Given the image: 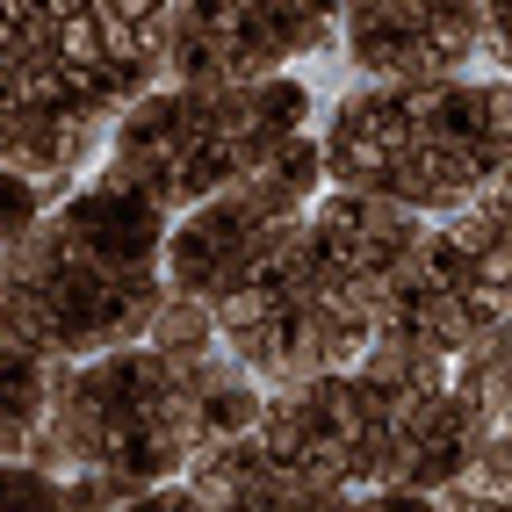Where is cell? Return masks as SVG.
I'll return each instance as SVG.
<instances>
[{
	"instance_id": "obj_13",
	"label": "cell",
	"mask_w": 512,
	"mask_h": 512,
	"mask_svg": "<svg viewBox=\"0 0 512 512\" xmlns=\"http://www.w3.org/2000/svg\"><path fill=\"white\" fill-rule=\"evenodd\" d=\"M65 238H73L80 253H94L101 267H116V275H152V253H159V210L145 195H130V188H94L80 195L73 210L58 217Z\"/></svg>"
},
{
	"instance_id": "obj_1",
	"label": "cell",
	"mask_w": 512,
	"mask_h": 512,
	"mask_svg": "<svg viewBox=\"0 0 512 512\" xmlns=\"http://www.w3.org/2000/svg\"><path fill=\"white\" fill-rule=\"evenodd\" d=\"M505 166V87L419 80L339 109L332 174L397 210H448Z\"/></svg>"
},
{
	"instance_id": "obj_19",
	"label": "cell",
	"mask_w": 512,
	"mask_h": 512,
	"mask_svg": "<svg viewBox=\"0 0 512 512\" xmlns=\"http://www.w3.org/2000/svg\"><path fill=\"white\" fill-rule=\"evenodd\" d=\"M29 217H37V188L15 181V174H0V246L29 231Z\"/></svg>"
},
{
	"instance_id": "obj_15",
	"label": "cell",
	"mask_w": 512,
	"mask_h": 512,
	"mask_svg": "<svg viewBox=\"0 0 512 512\" xmlns=\"http://www.w3.org/2000/svg\"><path fill=\"white\" fill-rule=\"evenodd\" d=\"M58 390H65V368L51 375V354L22 347V339H0V426H29Z\"/></svg>"
},
{
	"instance_id": "obj_11",
	"label": "cell",
	"mask_w": 512,
	"mask_h": 512,
	"mask_svg": "<svg viewBox=\"0 0 512 512\" xmlns=\"http://www.w3.org/2000/svg\"><path fill=\"white\" fill-rule=\"evenodd\" d=\"M347 29H354V58L368 73L419 87L469 58V44L491 29V8H354Z\"/></svg>"
},
{
	"instance_id": "obj_10",
	"label": "cell",
	"mask_w": 512,
	"mask_h": 512,
	"mask_svg": "<svg viewBox=\"0 0 512 512\" xmlns=\"http://www.w3.org/2000/svg\"><path fill=\"white\" fill-rule=\"evenodd\" d=\"M58 80L80 101V116H101L130 101L152 65L166 58V8H138V0H94V8H58Z\"/></svg>"
},
{
	"instance_id": "obj_7",
	"label": "cell",
	"mask_w": 512,
	"mask_h": 512,
	"mask_svg": "<svg viewBox=\"0 0 512 512\" xmlns=\"http://www.w3.org/2000/svg\"><path fill=\"white\" fill-rule=\"evenodd\" d=\"M260 448L296 491L339 498L347 484L383 476V440H375V412L361 375H311L303 390L260 412Z\"/></svg>"
},
{
	"instance_id": "obj_4",
	"label": "cell",
	"mask_w": 512,
	"mask_h": 512,
	"mask_svg": "<svg viewBox=\"0 0 512 512\" xmlns=\"http://www.w3.org/2000/svg\"><path fill=\"white\" fill-rule=\"evenodd\" d=\"M224 339L253 368L289 375V383H311V375H332L368 332V289L339 282L332 267L318 260L311 231L296 224V238L260 267L246 289H231L217 303Z\"/></svg>"
},
{
	"instance_id": "obj_3",
	"label": "cell",
	"mask_w": 512,
	"mask_h": 512,
	"mask_svg": "<svg viewBox=\"0 0 512 512\" xmlns=\"http://www.w3.org/2000/svg\"><path fill=\"white\" fill-rule=\"evenodd\" d=\"M58 419L44 455L87 462L101 476H123V484H145L166 476L181 455H202V419H195V361H166V354H116L87 368L80 383H65Z\"/></svg>"
},
{
	"instance_id": "obj_14",
	"label": "cell",
	"mask_w": 512,
	"mask_h": 512,
	"mask_svg": "<svg viewBox=\"0 0 512 512\" xmlns=\"http://www.w3.org/2000/svg\"><path fill=\"white\" fill-rule=\"evenodd\" d=\"M289 498H296V484L267 462L260 440H217L195 469V505L202 512H275Z\"/></svg>"
},
{
	"instance_id": "obj_20",
	"label": "cell",
	"mask_w": 512,
	"mask_h": 512,
	"mask_svg": "<svg viewBox=\"0 0 512 512\" xmlns=\"http://www.w3.org/2000/svg\"><path fill=\"white\" fill-rule=\"evenodd\" d=\"M354 512H433L419 491H383V498H368V505H354Z\"/></svg>"
},
{
	"instance_id": "obj_8",
	"label": "cell",
	"mask_w": 512,
	"mask_h": 512,
	"mask_svg": "<svg viewBox=\"0 0 512 512\" xmlns=\"http://www.w3.org/2000/svg\"><path fill=\"white\" fill-rule=\"evenodd\" d=\"M332 15L318 8H166V51L188 87H253L267 80V65H282L289 51L325 44Z\"/></svg>"
},
{
	"instance_id": "obj_6",
	"label": "cell",
	"mask_w": 512,
	"mask_h": 512,
	"mask_svg": "<svg viewBox=\"0 0 512 512\" xmlns=\"http://www.w3.org/2000/svg\"><path fill=\"white\" fill-rule=\"evenodd\" d=\"M505 253H476L462 231H433L368 289V332L426 354H469L505 332Z\"/></svg>"
},
{
	"instance_id": "obj_9",
	"label": "cell",
	"mask_w": 512,
	"mask_h": 512,
	"mask_svg": "<svg viewBox=\"0 0 512 512\" xmlns=\"http://www.w3.org/2000/svg\"><path fill=\"white\" fill-rule=\"evenodd\" d=\"M289 238H296V202H282L260 181H231V195H217L195 224L174 231V282H181L188 303H224Z\"/></svg>"
},
{
	"instance_id": "obj_12",
	"label": "cell",
	"mask_w": 512,
	"mask_h": 512,
	"mask_svg": "<svg viewBox=\"0 0 512 512\" xmlns=\"http://www.w3.org/2000/svg\"><path fill=\"white\" fill-rule=\"evenodd\" d=\"M303 231H311L318 260L332 267L339 282H354V289H375L404 253L419 246L412 210H397V202H375V195H332Z\"/></svg>"
},
{
	"instance_id": "obj_17",
	"label": "cell",
	"mask_w": 512,
	"mask_h": 512,
	"mask_svg": "<svg viewBox=\"0 0 512 512\" xmlns=\"http://www.w3.org/2000/svg\"><path fill=\"white\" fill-rule=\"evenodd\" d=\"M202 332H210V303H188V296H174V311L159 318V354L166 361H202Z\"/></svg>"
},
{
	"instance_id": "obj_5",
	"label": "cell",
	"mask_w": 512,
	"mask_h": 512,
	"mask_svg": "<svg viewBox=\"0 0 512 512\" xmlns=\"http://www.w3.org/2000/svg\"><path fill=\"white\" fill-rule=\"evenodd\" d=\"M152 318V275H116L80 253L65 224H37L15 238L0 267V339H22L37 354H73L123 339Z\"/></svg>"
},
{
	"instance_id": "obj_2",
	"label": "cell",
	"mask_w": 512,
	"mask_h": 512,
	"mask_svg": "<svg viewBox=\"0 0 512 512\" xmlns=\"http://www.w3.org/2000/svg\"><path fill=\"white\" fill-rule=\"evenodd\" d=\"M296 123H303L296 80L152 94L116 130V188L145 195L152 210H174V202L246 181L282 138H296Z\"/></svg>"
},
{
	"instance_id": "obj_16",
	"label": "cell",
	"mask_w": 512,
	"mask_h": 512,
	"mask_svg": "<svg viewBox=\"0 0 512 512\" xmlns=\"http://www.w3.org/2000/svg\"><path fill=\"white\" fill-rule=\"evenodd\" d=\"M455 512H505V433H484L476 462L455 476Z\"/></svg>"
},
{
	"instance_id": "obj_18",
	"label": "cell",
	"mask_w": 512,
	"mask_h": 512,
	"mask_svg": "<svg viewBox=\"0 0 512 512\" xmlns=\"http://www.w3.org/2000/svg\"><path fill=\"white\" fill-rule=\"evenodd\" d=\"M0 512H73L44 469H0Z\"/></svg>"
},
{
	"instance_id": "obj_21",
	"label": "cell",
	"mask_w": 512,
	"mask_h": 512,
	"mask_svg": "<svg viewBox=\"0 0 512 512\" xmlns=\"http://www.w3.org/2000/svg\"><path fill=\"white\" fill-rule=\"evenodd\" d=\"M130 512H202V505H195V498H181V491H174V498H145V505H130Z\"/></svg>"
}]
</instances>
